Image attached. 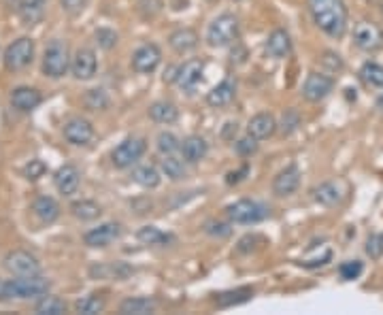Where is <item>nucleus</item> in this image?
<instances>
[{
  "label": "nucleus",
  "instance_id": "f257e3e1",
  "mask_svg": "<svg viewBox=\"0 0 383 315\" xmlns=\"http://www.w3.org/2000/svg\"><path fill=\"white\" fill-rule=\"evenodd\" d=\"M315 26L332 39H343L347 30V7L343 0H307Z\"/></svg>",
  "mask_w": 383,
  "mask_h": 315
},
{
  "label": "nucleus",
  "instance_id": "4be33fe9",
  "mask_svg": "<svg viewBox=\"0 0 383 315\" xmlns=\"http://www.w3.org/2000/svg\"><path fill=\"white\" fill-rule=\"evenodd\" d=\"M32 211L43 224H51L60 218V204L51 196H39L32 204Z\"/></svg>",
  "mask_w": 383,
  "mask_h": 315
},
{
  "label": "nucleus",
  "instance_id": "a19ab883",
  "mask_svg": "<svg viewBox=\"0 0 383 315\" xmlns=\"http://www.w3.org/2000/svg\"><path fill=\"white\" fill-rule=\"evenodd\" d=\"M366 254L370 260H379L383 256V235H370L366 241Z\"/></svg>",
  "mask_w": 383,
  "mask_h": 315
},
{
  "label": "nucleus",
  "instance_id": "c85d7f7f",
  "mask_svg": "<svg viewBox=\"0 0 383 315\" xmlns=\"http://www.w3.org/2000/svg\"><path fill=\"white\" fill-rule=\"evenodd\" d=\"M150 118L158 124H175L179 120V111L173 102H166V100H158L150 107Z\"/></svg>",
  "mask_w": 383,
  "mask_h": 315
},
{
  "label": "nucleus",
  "instance_id": "c756f323",
  "mask_svg": "<svg viewBox=\"0 0 383 315\" xmlns=\"http://www.w3.org/2000/svg\"><path fill=\"white\" fill-rule=\"evenodd\" d=\"M137 237H139V241H141L143 245H152V247H162V245H166V243L173 241L171 235L162 233V230L156 228V226H143V228L137 233Z\"/></svg>",
  "mask_w": 383,
  "mask_h": 315
},
{
  "label": "nucleus",
  "instance_id": "3c124183",
  "mask_svg": "<svg viewBox=\"0 0 383 315\" xmlns=\"http://www.w3.org/2000/svg\"><path fill=\"white\" fill-rule=\"evenodd\" d=\"M0 300H5V281L0 279Z\"/></svg>",
  "mask_w": 383,
  "mask_h": 315
},
{
  "label": "nucleus",
  "instance_id": "f03ea898",
  "mask_svg": "<svg viewBox=\"0 0 383 315\" xmlns=\"http://www.w3.org/2000/svg\"><path fill=\"white\" fill-rule=\"evenodd\" d=\"M49 292V281L41 275H24L5 281V300L9 298H39Z\"/></svg>",
  "mask_w": 383,
  "mask_h": 315
},
{
  "label": "nucleus",
  "instance_id": "de8ad7c7",
  "mask_svg": "<svg viewBox=\"0 0 383 315\" xmlns=\"http://www.w3.org/2000/svg\"><path fill=\"white\" fill-rule=\"evenodd\" d=\"M324 64H328L332 70H341V68H343L341 58H339L336 54H332V51H326V54H324Z\"/></svg>",
  "mask_w": 383,
  "mask_h": 315
},
{
  "label": "nucleus",
  "instance_id": "dca6fc26",
  "mask_svg": "<svg viewBox=\"0 0 383 315\" xmlns=\"http://www.w3.org/2000/svg\"><path fill=\"white\" fill-rule=\"evenodd\" d=\"M298 185H300V171L296 164H290L281 173H277L273 181V192L277 196H290L298 190Z\"/></svg>",
  "mask_w": 383,
  "mask_h": 315
},
{
  "label": "nucleus",
  "instance_id": "20e7f679",
  "mask_svg": "<svg viewBox=\"0 0 383 315\" xmlns=\"http://www.w3.org/2000/svg\"><path fill=\"white\" fill-rule=\"evenodd\" d=\"M226 214L234 224H258L271 216L269 206H265L262 202L249 200V198L236 200L234 204H230L226 209Z\"/></svg>",
  "mask_w": 383,
  "mask_h": 315
},
{
  "label": "nucleus",
  "instance_id": "c9c22d12",
  "mask_svg": "<svg viewBox=\"0 0 383 315\" xmlns=\"http://www.w3.org/2000/svg\"><path fill=\"white\" fill-rule=\"evenodd\" d=\"M75 309H77V313H83V315H96L104 309V300L96 294H90V296L77 300Z\"/></svg>",
  "mask_w": 383,
  "mask_h": 315
},
{
  "label": "nucleus",
  "instance_id": "c03bdc74",
  "mask_svg": "<svg viewBox=\"0 0 383 315\" xmlns=\"http://www.w3.org/2000/svg\"><path fill=\"white\" fill-rule=\"evenodd\" d=\"M298 124H300V118H298V113H296L294 109H288V111L284 113V135H290V132H294Z\"/></svg>",
  "mask_w": 383,
  "mask_h": 315
},
{
  "label": "nucleus",
  "instance_id": "ea45409f",
  "mask_svg": "<svg viewBox=\"0 0 383 315\" xmlns=\"http://www.w3.org/2000/svg\"><path fill=\"white\" fill-rule=\"evenodd\" d=\"M85 104L92 109V111H98V109H104L109 104V98L104 94V89H90L87 96H85Z\"/></svg>",
  "mask_w": 383,
  "mask_h": 315
},
{
  "label": "nucleus",
  "instance_id": "a211bd4d",
  "mask_svg": "<svg viewBox=\"0 0 383 315\" xmlns=\"http://www.w3.org/2000/svg\"><path fill=\"white\" fill-rule=\"evenodd\" d=\"M54 183L58 187L60 194L64 196H71L79 190V183H81V175L79 171L73 166V164H64L56 171V177H54Z\"/></svg>",
  "mask_w": 383,
  "mask_h": 315
},
{
  "label": "nucleus",
  "instance_id": "2f4dec72",
  "mask_svg": "<svg viewBox=\"0 0 383 315\" xmlns=\"http://www.w3.org/2000/svg\"><path fill=\"white\" fill-rule=\"evenodd\" d=\"M133 177H135V181H137L139 185H143V187H147V190H154V187L160 185V173H158V168L152 166V164H143V166L135 168Z\"/></svg>",
  "mask_w": 383,
  "mask_h": 315
},
{
  "label": "nucleus",
  "instance_id": "a18cd8bd",
  "mask_svg": "<svg viewBox=\"0 0 383 315\" xmlns=\"http://www.w3.org/2000/svg\"><path fill=\"white\" fill-rule=\"evenodd\" d=\"M96 39H98V43H100L104 49H111V47L117 43V35H115V32H111V30H104V28L96 32Z\"/></svg>",
  "mask_w": 383,
  "mask_h": 315
},
{
  "label": "nucleus",
  "instance_id": "6e6552de",
  "mask_svg": "<svg viewBox=\"0 0 383 315\" xmlns=\"http://www.w3.org/2000/svg\"><path fill=\"white\" fill-rule=\"evenodd\" d=\"M353 43L358 49L366 54H375L383 49V28L375 22L362 20L353 26Z\"/></svg>",
  "mask_w": 383,
  "mask_h": 315
},
{
  "label": "nucleus",
  "instance_id": "9d476101",
  "mask_svg": "<svg viewBox=\"0 0 383 315\" xmlns=\"http://www.w3.org/2000/svg\"><path fill=\"white\" fill-rule=\"evenodd\" d=\"M334 89V79L324 75V73H309V77L305 79L303 85V96L309 102H320L324 98H328Z\"/></svg>",
  "mask_w": 383,
  "mask_h": 315
},
{
  "label": "nucleus",
  "instance_id": "5701e85b",
  "mask_svg": "<svg viewBox=\"0 0 383 315\" xmlns=\"http://www.w3.org/2000/svg\"><path fill=\"white\" fill-rule=\"evenodd\" d=\"M267 51H269L273 58H277V60L288 58V56H290V51H292V41H290V35H288L286 30H281V28L273 30V32H271V37H269V41H267Z\"/></svg>",
  "mask_w": 383,
  "mask_h": 315
},
{
  "label": "nucleus",
  "instance_id": "ddd939ff",
  "mask_svg": "<svg viewBox=\"0 0 383 315\" xmlns=\"http://www.w3.org/2000/svg\"><path fill=\"white\" fill-rule=\"evenodd\" d=\"M119 235H121V226L115 224V222H107V224H100L98 228L87 230L83 241H85L87 247H107L115 239H119Z\"/></svg>",
  "mask_w": 383,
  "mask_h": 315
},
{
  "label": "nucleus",
  "instance_id": "4c0bfd02",
  "mask_svg": "<svg viewBox=\"0 0 383 315\" xmlns=\"http://www.w3.org/2000/svg\"><path fill=\"white\" fill-rule=\"evenodd\" d=\"M66 311V304L56 296H43V300L37 304V313L41 315H62Z\"/></svg>",
  "mask_w": 383,
  "mask_h": 315
},
{
  "label": "nucleus",
  "instance_id": "09e8293b",
  "mask_svg": "<svg viewBox=\"0 0 383 315\" xmlns=\"http://www.w3.org/2000/svg\"><path fill=\"white\" fill-rule=\"evenodd\" d=\"M213 226H215V228H217V230H209V233H211V235H219V237H226V235H228V233H230V230H228V226H226V224H219V222H217V224H213Z\"/></svg>",
  "mask_w": 383,
  "mask_h": 315
},
{
  "label": "nucleus",
  "instance_id": "412c9836",
  "mask_svg": "<svg viewBox=\"0 0 383 315\" xmlns=\"http://www.w3.org/2000/svg\"><path fill=\"white\" fill-rule=\"evenodd\" d=\"M181 154H183V160L190 162V164H196L200 160H205V156L209 154V143L198 137V135H192L188 137L183 143H181Z\"/></svg>",
  "mask_w": 383,
  "mask_h": 315
},
{
  "label": "nucleus",
  "instance_id": "b1692460",
  "mask_svg": "<svg viewBox=\"0 0 383 315\" xmlns=\"http://www.w3.org/2000/svg\"><path fill=\"white\" fill-rule=\"evenodd\" d=\"M169 43L177 54H188L198 47V35L192 28H179L169 37Z\"/></svg>",
  "mask_w": 383,
  "mask_h": 315
},
{
  "label": "nucleus",
  "instance_id": "473e14b6",
  "mask_svg": "<svg viewBox=\"0 0 383 315\" xmlns=\"http://www.w3.org/2000/svg\"><path fill=\"white\" fill-rule=\"evenodd\" d=\"M251 296H253V290H251V288H238V290H232V292H224V294L217 296V307L228 309V307H232V304H243V302H247Z\"/></svg>",
  "mask_w": 383,
  "mask_h": 315
},
{
  "label": "nucleus",
  "instance_id": "bb28decb",
  "mask_svg": "<svg viewBox=\"0 0 383 315\" xmlns=\"http://www.w3.org/2000/svg\"><path fill=\"white\" fill-rule=\"evenodd\" d=\"M135 271L123 264V262H115V264H96L90 268V275L96 279H126L128 275H133Z\"/></svg>",
  "mask_w": 383,
  "mask_h": 315
},
{
  "label": "nucleus",
  "instance_id": "aec40b11",
  "mask_svg": "<svg viewBox=\"0 0 383 315\" xmlns=\"http://www.w3.org/2000/svg\"><path fill=\"white\" fill-rule=\"evenodd\" d=\"M234 96H236V83L232 79H224L207 94V102L211 107H226V104L234 100Z\"/></svg>",
  "mask_w": 383,
  "mask_h": 315
},
{
  "label": "nucleus",
  "instance_id": "7ed1b4c3",
  "mask_svg": "<svg viewBox=\"0 0 383 315\" xmlns=\"http://www.w3.org/2000/svg\"><path fill=\"white\" fill-rule=\"evenodd\" d=\"M238 39V20L232 13L215 18L207 28V43L211 47H226Z\"/></svg>",
  "mask_w": 383,
  "mask_h": 315
},
{
  "label": "nucleus",
  "instance_id": "49530a36",
  "mask_svg": "<svg viewBox=\"0 0 383 315\" xmlns=\"http://www.w3.org/2000/svg\"><path fill=\"white\" fill-rule=\"evenodd\" d=\"M85 3L87 0H60V5H62V9L66 11V13H79L83 7H85Z\"/></svg>",
  "mask_w": 383,
  "mask_h": 315
},
{
  "label": "nucleus",
  "instance_id": "6ab92c4d",
  "mask_svg": "<svg viewBox=\"0 0 383 315\" xmlns=\"http://www.w3.org/2000/svg\"><path fill=\"white\" fill-rule=\"evenodd\" d=\"M275 130H277V122H275V118H273L271 113H258V116H253V118L249 120V124H247V132H249L253 139H258V141L273 137Z\"/></svg>",
  "mask_w": 383,
  "mask_h": 315
},
{
  "label": "nucleus",
  "instance_id": "4468645a",
  "mask_svg": "<svg viewBox=\"0 0 383 315\" xmlns=\"http://www.w3.org/2000/svg\"><path fill=\"white\" fill-rule=\"evenodd\" d=\"M64 139L71 145H87L94 139V126L83 118H73L64 126Z\"/></svg>",
  "mask_w": 383,
  "mask_h": 315
},
{
  "label": "nucleus",
  "instance_id": "58836bf2",
  "mask_svg": "<svg viewBox=\"0 0 383 315\" xmlns=\"http://www.w3.org/2000/svg\"><path fill=\"white\" fill-rule=\"evenodd\" d=\"M362 271H364V264H362L360 260H347V262H343V264L339 266V275H341V279H345V281L358 279V277L362 275Z\"/></svg>",
  "mask_w": 383,
  "mask_h": 315
},
{
  "label": "nucleus",
  "instance_id": "2eb2a0df",
  "mask_svg": "<svg viewBox=\"0 0 383 315\" xmlns=\"http://www.w3.org/2000/svg\"><path fill=\"white\" fill-rule=\"evenodd\" d=\"M202 73H205V62L202 60H188L177 75V83L183 92H194L198 87V83L202 81Z\"/></svg>",
  "mask_w": 383,
  "mask_h": 315
},
{
  "label": "nucleus",
  "instance_id": "79ce46f5",
  "mask_svg": "<svg viewBox=\"0 0 383 315\" xmlns=\"http://www.w3.org/2000/svg\"><path fill=\"white\" fill-rule=\"evenodd\" d=\"M45 171H47V166L41 160H30V164H26V168H24V175H26V179L37 181L45 175Z\"/></svg>",
  "mask_w": 383,
  "mask_h": 315
},
{
  "label": "nucleus",
  "instance_id": "423d86ee",
  "mask_svg": "<svg viewBox=\"0 0 383 315\" xmlns=\"http://www.w3.org/2000/svg\"><path fill=\"white\" fill-rule=\"evenodd\" d=\"M5 66L7 70H24L26 66L32 64L35 60V41L28 37H22L18 41H13L7 49H5Z\"/></svg>",
  "mask_w": 383,
  "mask_h": 315
},
{
  "label": "nucleus",
  "instance_id": "e433bc0d",
  "mask_svg": "<svg viewBox=\"0 0 383 315\" xmlns=\"http://www.w3.org/2000/svg\"><path fill=\"white\" fill-rule=\"evenodd\" d=\"M162 171L166 173V177H171L173 181H179L186 177V166L177 156H164L162 160Z\"/></svg>",
  "mask_w": 383,
  "mask_h": 315
},
{
  "label": "nucleus",
  "instance_id": "f3484780",
  "mask_svg": "<svg viewBox=\"0 0 383 315\" xmlns=\"http://www.w3.org/2000/svg\"><path fill=\"white\" fill-rule=\"evenodd\" d=\"M41 100H43V96H41V92L35 89V87L22 85V87H16V89L11 92V104H13L18 111H22V113H28V111L37 109L39 104H41Z\"/></svg>",
  "mask_w": 383,
  "mask_h": 315
},
{
  "label": "nucleus",
  "instance_id": "9b49d317",
  "mask_svg": "<svg viewBox=\"0 0 383 315\" xmlns=\"http://www.w3.org/2000/svg\"><path fill=\"white\" fill-rule=\"evenodd\" d=\"M162 62V51L156 43H145L133 54V68L139 75H150L154 73Z\"/></svg>",
  "mask_w": 383,
  "mask_h": 315
},
{
  "label": "nucleus",
  "instance_id": "f704fd0d",
  "mask_svg": "<svg viewBox=\"0 0 383 315\" xmlns=\"http://www.w3.org/2000/svg\"><path fill=\"white\" fill-rule=\"evenodd\" d=\"M156 145H158V152L162 156H175L181 149V143L173 132H160L156 139Z\"/></svg>",
  "mask_w": 383,
  "mask_h": 315
},
{
  "label": "nucleus",
  "instance_id": "8fccbe9b",
  "mask_svg": "<svg viewBox=\"0 0 383 315\" xmlns=\"http://www.w3.org/2000/svg\"><path fill=\"white\" fill-rule=\"evenodd\" d=\"M375 104H377V109H379V111L383 113V92L379 94V98H377V102H375Z\"/></svg>",
  "mask_w": 383,
  "mask_h": 315
},
{
  "label": "nucleus",
  "instance_id": "1a4fd4ad",
  "mask_svg": "<svg viewBox=\"0 0 383 315\" xmlns=\"http://www.w3.org/2000/svg\"><path fill=\"white\" fill-rule=\"evenodd\" d=\"M5 268L16 275V277H24V275H39L41 273V264L39 260L24 249H13L5 256Z\"/></svg>",
  "mask_w": 383,
  "mask_h": 315
},
{
  "label": "nucleus",
  "instance_id": "37998d69",
  "mask_svg": "<svg viewBox=\"0 0 383 315\" xmlns=\"http://www.w3.org/2000/svg\"><path fill=\"white\" fill-rule=\"evenodd\" d=\"M236 152H238L241 156H251V154H255V152H258V139H253L251 135H247L245 139H241V141L236 143Z\"/></svg>",
  "mask_w": 383,
  "mask_h": 315
},
{
  "label": "nucleus",
  "instance_id": "72a5a7b5",
  "mask_svg": "<svg viewBox=\"0 0 383 315\" xmlns=\"http://www.w3.org/2000/svg\"><path fill=\"white\" fill-rule=\"evenodd\" d=\"M360 79L368 87H383V66L377 62H366L360 68Z\"/></svg>",
  "mask_w": 383,
  "mask_h": 315
},
{
  "label": "nucleus",
  "instance_id": "cd10ccee",
  "mask_svg": "<svg viewBox=\"0 0 383 315\" xmlns=\"http://www.w3.org/2000/svg\"><path fill=\"white\" fill-rule=\"evenodd\" d=\"M313 198L324 204V206H336L341 200H343V192H341V185L334 183V181H326L322 185H317L313 190Z\"/></svg>",
  "mask_w": 383,
  "mask_h": 315
},
{
  "label": "nucleus",
  "instance_id": "a878e982",
  "mask_svg": "<svg viewBox=\"0 0 383 315\" xmlns=\"http://www.w3.org/2000/svg\"><path fill=\"white\" fill-rule=\"evenodd\" d=\"M156 307H158V302L154 298L135 296V298H126L119 304V313H123V315H145V313H154Z\"/></svg>",
  "mask_w": 383,
  "mask_h": 315
},
{
  "label": "nucleus",
  "instance_id": "f8f14e48",
  "mask_svg": "<svg viewBox=\"0 0 383 315\" xmlns=\"http://www.w3.org/2000/svg\"><path fill=\"white\" fill-rule=\"evenodd\" d=\"M71 70L75 75V79L79 81H87L96 75L98 70V60H96V54L87 47L83 49H77L75 58L71 60Z\"/></svg>",
  "mask_w": 383,
  "mask_h": 315
},
{
  "label": "nucleus",
  "instance_id": "393cba45",
  "mask_svg": "<svg viewBox=\"0 0 383 315\" xmlns=\"http://www.w3.org/2000/svg\"><path fill=\"white\" fill-rule=\"evenodd\" d=\"M47 0H22L20 3V18L26 26H35L45 16Z\"/></svg>",
  "mask_w": 383,
  "mask_h": 315
},
{
  "label": "nucleus",
  "instance_id": "39448f33",
  "mask_svg": "<svg viewBox=\"0 0 383 315\" xmlns=\"http://www.w3.org/2000/svg\"><path fill=\"white\" fill-rule=\"evenodd\" d=\"M71 66V56H68V47L64 41H51L45 49L43 56V73L51 79H60L66 75Z\"/></svg>",
  "mask_w": 383,
  "mask_h": 315
},
{
  "label": "nucleus",
  "instance_id": "0eeeda50",
  "mask_svg": "<svg viewBox=\"0 0 383 315\" xmlns=\"http://www.w3.org/2000/svg\"><path fill=\"white\" fill-rule=\"evenodd\" d=\"M145 149H147V143H145L143 139L130 137V139L121 141V143L111 152V162H113V166H117V168H128V166L137 164V162L143 158Z\"/></svg>",
  "mask_w": 383,
  "mask_h": 315
},
{
  "label": "nucleus",
  "instance_id": "7c9ffc66",
  "mask_svg": "<svg viewBox=\"0 0 383 315\" xmlns=\"http://www.w3.org/2000/svg\"><path fill=\"white\" fill-rule=\"evenodd\" d=\"M71 211H73V216H75L77 220L92 222V220H96V218L102 214V209H100V204H96L94 200H77V202H73Z\"/></svg>",
  "mask_w": 383,
  "mask_h": 315
}]
</instances>
